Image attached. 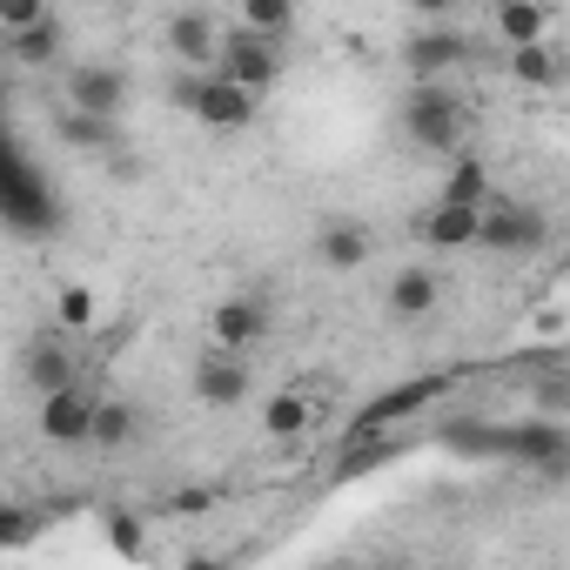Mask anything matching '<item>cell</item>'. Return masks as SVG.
I'll return each mask as SVG.
<instances>
[{"label":"cell","instance_id":"cell-1","mask_svg":"<svg viewBox=\"0 0 570 570\" xmlns=\"http://www.w3.org/2000/svg\"><path fill=\"white\" fill-rule=\"evenodd\" d=\"M403 135L416 148H430V155H463L470 101L450 81H410V95H403Z\"/></svg>","mask_w":570,"mask_h":570},{"label":"cell","instance_id":"cell-2","mask_svg":"<svg viewBox=\"0 0 570 570\" xmlns=\"http://www.w3.org/2000/svg\"><path fill=\"white\" fill-rule=\"evenodd\" d=\"M450 370H423V376H410V383H390V390H376L363 410H356V423H350V436L343 443H370V436H396L403 423H416L430 403H443L450 396Z\"/></svg>","mask_w":570,"mask_h":570},{"label":"cell","instance_id":"cell-3","mask_svg":"<svg viewBox=\"0 0 570 570\" xmlns=\"http://www.w3.org/2000/svg\"><path fill=\"white\" fill-rule=\"evenodd\" d=\"M550 242V215L537 208V202H483V215H476V248H490V255H537Z\"/></svg>","mask_w":570,"mask_h":570},{"label":"cell","instance_id":"cell-4","mask_svg":"<svg viewBox=\"0 0 570 570\" xmlns=\"http://www.w3.org/2000/svg\"><path fill=\"white\" fill-rule=\"evenodd\" d=\"M208 75H222L228 88H242V95H268L275 81H282V41H255V35H222V48H215V68Z\"/></svg>","mask_w":570,"mask_h":570},{"label":"cell","instance_id":"cell-5","mask_svg":"<svg viewBox=\"0 0 570 570\" xmlns=\"http://www.w3.org/2000/svg\"><path fill=\"white\" fill-rule=\"evenodd\" d=\"M175 101H181L202 128H222V135H235V128H248V121L262 115V101L242 95V88H228L222 75H181V81H175Z\"/></svg>","mask_w":570,"mask_h":570},{"label":"cell","instance_id":"cell-6","mask_svg":"<svg viewBox=\"0 0 570 570\" xmlns=\"http://www.w3.org/2000/svg\"><path fill=\"white\" fill-rule=\"evenodd\" d=\"M497 456H510V463H523V470H537V476H563V463H570V430L550 423V416H523V423L497 430Z\"/></svg>","mask_w":570,"mask_h":570},{"label":"cell","instance_id":"cell-7","mask_svg":"<svg viewBox=\"0 0 570 570\" xmlns=\"http://www.w3.org/2000/svg\"><path fill=\"white\" fill-rule=\"evenodd\" d=\"M121 108H128V75L121 68H108V61H81V68H68V115H88V121H121Z\"/></svg>","mask_w":570,"mask_h":570},{"label":"cell","instance_id":"cell-8","mask_svg":"<svg viewBox=\"0 0 570 570\" xmlns=\"http://www.w3.org/2000/svg\"><path fill=\"white\" fill-rule=\"evenodd\" d=\"M188 383H195V396H202L208 410H235V403H248V390H255V363H248V356H228V350H202L195 370H188Z\"/></svg>","mask_w":570,"mask_h":570},{"label":"cell","instance_id":"cell-9","mask_svg":"<svg viewBox=\"0 0 570 570\" xmlns=\"http://www.w3.org/2000/svg\"><path fill=\"white\" fill-rule=\"evenodd\" d=\"M463 61H470V35H463V28H423V35L403 41L410 81H450Z\"/></svg>","mask_w":570,"mask_h":570},{"label":"cell","instance_id":"cell-10","mask_svg":"<svg viewBox=\"0 0 570 570\" xmlns=\"http://www.w3.org/2000/svg\"><path fill=\"white\" fill-rule=\"evenodd\" d=\"M268 336V309L255 296H228L208 309V350H228V356H255V343Z\"/></svg>","mask_w":570,"mask_h":570},{"label":"cell","instance_id":"cell-11","mask_svg":"<svg viewBox=\"0 0 570 570\" xmlns=\"http://www.w3.org/2000/svg\"><path fill=\"white\" fill-rule=\"evenodd\" d=\"M161 41H168V55H175L188 75H208V68H215V48H222V28H215V14H202V8H181V14H168Z\"/></svg>","mask_w":570,"mask_h":570},{"label":"cell","instance_id":"cell-12","mask_svg":"<svg viewBox=\"0 0 570 570\" xmlns=\"http://www.w3.org/2000/svg\"><path fill=\"white\" fill-rule=\"evenodd\" d=\"M88 423H95V390H88V383H75V390H61V396H41V410H35V430H41L48 443H61V450L88 443Z\"/></svg>","mask_w":570,"mask_h":570},{"label":"cell","instance_id":"cell-13","mask_svg":"<svg viewBox=\"0 0 570 570\" xmlns=\"http://www.w3.org/2000/svg\"><path fill=\"white\" fill-rule=\"evenodd\" d=\"M21 376H28V390H35V396H61V390H75V383H81V356H75L61 336H41V343H28Z\"/></svg>","mask_w":570,"mask_h":570},{"label":"cell","instance_id":"cell-14","mask_svg":"<svg viewBox=\"0 0 570 570\" xmlns=\"http://www.w3.org/2000/svg\"><path fill=\"white\" fill-rule=\"evenodd\" d=\"M383 303H390V316H396V323H423V316H436V303H443V282H436V268L410 262V268H396V275H390Z\"/></svg>","mask_w":570,"mask_h":570},{"label":"cell","instance_id":"cell-15","mask_svg":"<svg viewBox=\"0 0 570 570\" xmlns=\"http://www.w3.org/2000/svg\"><path fill=\"white\" fill-rule=\"evenodd\" d=\"M316 255H323V268L350 275V268H363V262L376 255V235H370L356 215H330V222L316 228Z\"/></svg>","mask_w":570,"mask_h":570},{"label":"cell","instance_id":"cell-16","mask_svg":"<svg viewBox=\"0 0 570 570\" xmlns=\"http://www.w3.org/2000/svg\"><path fill=\"white\" fill-rule=\"evenodd\" d=\"M141 436V410L128 403V396H101L95 390V423H88V443L95 450H128Z\"/></svg>","mask_w":570,"mask_h":570},{"label":"cell","instance_id":"cell-17","mask_svg":"<svg viewBox=\"0 0 570 570\" xmlns=\"http://www.w3.org/2000/svg\"><path fill=\"white\" fill-rule=\"evenodd\" d=\"M316 416H323V403H316V396H303V390H282V396H268V410H262V430H268L275 443H296L303 430H316Z\"/></svg>","mask_w":570,"mask_h":570},{"label":"cell","instance_id":"cell-18","mask_svg":"<svg viewBox=\"0 0 570 570\" xmlns=\"http://www.w3.org/2000/svg\"><path fill=\"white\" fill-rule=\"evenodd\" d=\"M436 202H450V208H483L490 202V168H483V155H456L450 161V175H443V195Z\"/></svg>","mask_w":570,"mask_h":570},{"label":"cell","instance_id":"cell-19","mask_svg":"<svg viewBox=\"0 0 570 570\" xmlns=\"http://www.w3.org/2000/svg\"><path fill=\"white\" fill-rule=\"evenodd\" d=\"M497 35H503L510 55L517 48H537L550 35V8H537V0H503V8H497Z\"/></svg>","mask_w":570,"mask_h":570},{"label":"cell","instance_id":"cell-20","mask_svg":"<svg viewBox=\"0 0 570 570\" xmlns=\"http://www.w3.org/2000/svg\"><path fill=\"white\" fill-rule=\"evenodd\" d=\"M476 215H483V208H450V202H436V208L423 215V242H430V248H476Z\"/></svg>","mask_w":570,"mask_h":570},{"label":"cell","instance_id":"cell-21","mask_svg":"<svg viewBox=\"0 0 570 570\" xmlns=\"http://www.w3.org/2000/svg\"><path fill=\"white\" fill-rule=\"evenodd\" d=\"M396 456H403V436L343 443V456H336V483H356V476H370V470H383V463H396Z\"/></svg>","mask_w":570,"mask_h":570},{"label":"cell","instance_id":"cell-22","mask_svg":"<svg viewBox=\"0 0 570 570\" xmlns=\"http://www.w3.org/2000/svg\"><path fill=\"white\" fill-rule=\"evenodd\" d=\"M61 48H68V28H61V14H48L41 28H28V35H14V41H8V55H21L28 68H48V61H61Z\"/></svg>","mask_w":570,"mask_h":570},{"label":"cell","instance_id":"cell-23","mask_svg":"<svg viewBox=\"0 0 570 570\" xmlns=\"http://www.w3.org/2000/svg\"><path fill=\"white\" fill-rule=\"evenodd\" d=\"M510 75H517L523 88H557V81H563V61H557L550 41H537V48H517V55H510Z\"/></svg>","mask_w":570,"mask_h":570},{"label":"cell","instance_id":"cell-24","mask_svg":"<svg viewBox=\"0 0 570 570\" xmlns=\"http://www.w3.org/2000/svg\"><path fill=\"white\" fill-rule=\"evenodd\" d=\"M296 28V8H282V0H248L242 8V35H255V41H282Z\"/></svg>","mask_w":570,"mask_h":570},{"label":"cell","instance_id":"cell-25","mask_svg":"<svg viewBox=\"0 0 570 570\" xmlns=\"http://www.w3.org/2000/svg\"><path fill=\"white\" fill-rule=\"evenodd\" d=\"M95 316H101V296H95V289H81V282H68V289L55 296V323H61L68 336L95 330Z\"/></svg>","mask_w":570,"mask_h":570},{"label":"cell","instance_id":"cell-26","mask_svg":"<svg viewBox=\"0 0 570 570\" xmlns=\"http://www.w3.org/2000/svg\"><path fill=\"white\" fill-rule=\"evenodd\" d=\"M41 530H48L41 510H28V503H0V550H28Z\"/></svg>","mask_w":570,"mask_h":570},{"label":"cell","instance_id":"cell-27","mask_svg":"<svg viewBox=\"0 0 570 570\" xmlns=\"http://www.w3.org/2000/svg\"><path fill=\"white\" fill-rule=\"evenodd\" d=\"M443 450H456V456H497V423L463 416V423H450V430H443Z\"/></svg>","mask_w":570,"mask_h":570},{"label":"cell","instance_id":"cell-28","mask_svg":"<svg viewBox=\"0 0 570 570\" xmlns=\"http://www.w3.org/2000/svg\"><path fill=\"white\" fill-rule=\"evenodd\" d=\"M48 14H55L48 0H0V35L14 41V35H28V28H41Z\"/></svg>","mask_w":570,"mask_h":570},{"label":"cell","instance_id":"cell-29","mask_svg":"<svg viewBox=\"0 0 570 570\" xmlns=\"http://www.w3.org/2000/svg\"><path fill=\"white\" fill-rule=\"evenodd\" d=\"M537 403H543L550 423H563V410H570V383H563V376H543V383H537Z\"/></svg>","mask_w":570,"mask_h":570},{"label":"cell","instance_id":"cell-30","mask_svg":"<svg viewBox=\"0 0 570 570\" xmlns=\"http://www.w3.org/2000/svg\"><path fill=\"white\" fill-rule=\"evenodd\" d=\"M61 135H68V141H81V148H95V141H108V121H88V115H61Z\"/></svg>","mask_w":570,"mask_h":570},{"label":"cell","instance_id":"cell-31","mask_svg":"<svg viewBox=\"0 0 570 570\" xmlns=\"http://www.w3.org/2000/svg\"><path fill=\"white\" fill-rule=\"evenodd\" d=\"M181 570H228V563H222V557H208V550H202V557H188V563H181Z\"/></svg>","mask_w":570,"mask_h":570},{"label":"cell","instance_id":"cell-32","mask_svg":"<svg viewBox=\"0 0 570 570\" xmlns=\"http://www.w3.org/2000/svg\"><path fill=\"white\" fill-rule=\"evenodd\" d=\"M316 570H330V563H316Z\"/></svg>","mask_w":570,"mask_h":570}]
</instances>
